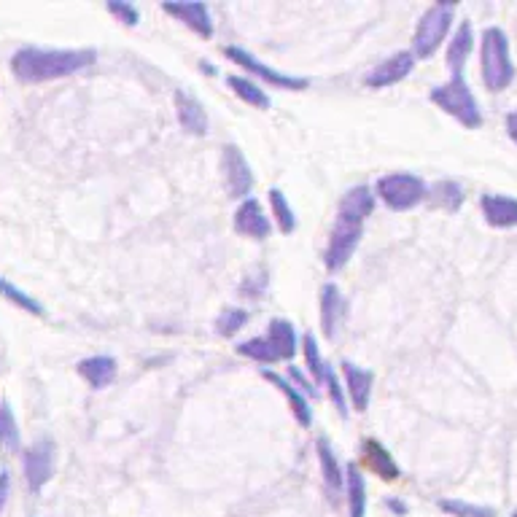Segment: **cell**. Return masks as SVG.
Returning <instances> with one entry per match:
<instances>
[{"instance_id": "cell-1", "label": "cell", "mask_w": 517, "mask_h": 517, "mask_svg": "<svg viewBox=\"0 0 517 517\" xmlns=\"http://www.w3.org/2000/svg\"><path fill=\"white\" fill-rule=\"evenodd\" d=\"M97 62L95 49H38L25 46L11 57V73L22 84H46L87 71Z\"/></svg>"}, {"instance_id": "cell-2", "label": "cell", "mask_w": 517, "mask_h": 517, "mask_svg": "<svg viewBox=\"0 0 517 517\" xmlns=\"http://www.w3.org/2000/svg\"><path fill=\"white\" fill-rule=\"evenodd\" d=\"M480 73L488 92H504L515 81L509 38L501 27H485L480 36Z\"/></svg>"}, {"instance_id": "cell-3", "label": "cell", "mask_w": 517, "mask_h": 517, "mask_svg": "<svg viewBox=\"0 0 517 517\" xmlns=\"http://www.w3.org/2000/svg\"><path fill=\"white\" fill-rule=\"evenodd\" d=\"M431 103L442 108L447 116H453L466 130H480L482 127V111L477 97L464 81V76H453L447 84L431 89Z\"/></svg>"}, {"instance_id": "cell-4", "label": "cell", "mask_w": 517, "mask_h": 517, "mask_svg": "<svg viewBox=\"0 0 517 517\" xmlns=\"http://www.w3.org/2000/svg\"><path fill=\"white\" fill-rule=\"evenodd\" d=\"M453 17H456V3H434L423 11V17L418 19V27H415V36H412L415 60H429L437 54L453 27Z\"/></svg>"}, {"instance_id": "cell-5", "label": "cell", "mask_w": 517, "mask_h": 517, "mask_svg": "<svg viewBox=\"0 0 517 517\" xmlns=\"http://www.w3.org/2000/svg\"><path fill=\"white\" fill-rule=\"evenodd\" d=\"M375 197L386 202V208L394 213H404L429 200V186L415 173H388L375 184Z\"/></svg>"}, {"instance_id": "cell-6", "label": "cell", "mask_w": 517, "mask_h": 517, "mask_svg": "<svg viewBox=\"0 0 517 517\" xmlns=\"http://www.w3.org/2000/svg\"><path fill=\"white\" fill-rule=\"evenodd\" d=\"M361 235H364V221L345 219V216H337L332 227V235H329V243H326L324 251V264L329 272L345 270V264L351 262L356 248L361 243Z\"/></svg>"}, {"instance_id": "cell-7", "label": "cell", "mask_w": 517, "mask_h": 517, "mask_svg": "<svg viewBox=\"0 0 517 517\" xmlns=\"http://www.w3.org/2000/svg\"><path fill=\"white\" fill-rule=\"evenodd\" d=\"M224 57L235 62V65H240L246 73H251L254 81H259V84H272V87L289 89V92L307 89V84H310V81L299 79V76H289V73L275 71L272 65L262 62L251 52H246V49H240V46H227V49H224Z\"/></svg>"}, {"instance_id": "cell-8", "label": "cell", "mask_w": 517, "mask_h": 517, "mask_svg": "<svg viewBox=\"0 0 517 517\" xmlns=\"http://www.w3.org/2000/svg\"><path fill=\"white\" fill-rule=\"evenodd\" d=\"M221 173H224V189L232 200H248L254 192V170L248 165L246 154L235 143H227L221 151Z\"/></svg>"}, {"instance_id": "cell-9", "label": "cell", "mask_w": 517, "mask_h": 517, "mask_svg": "<svg viewBox=\"0 0 517 517\" xmlns=\"http://www.w3.org/2000/svg\"><path fill=\"white\" fill-rule=\"evenodd\" d=\"M54 461H57V445L52 439H38L22 453V466H25V480L30 491H44V485L52 480Z\"/></svg>"}, {"instance_id": "cell-10", "label": "cell", "mask_w": 517, "mask_h": 517, "mask_svg": "<svg viewBox=\"0 0 517 517\" xmlns=\"http://www.w3.org/2000/svg\"><path fill=\"white\" fill-rule=\"evenodd\" d=\"M235 229L248 240H267L272 235V221L264 213V205L256 197H248L237 205Z\"/></svg>"}, {"instance_id": "cell-11", "label": "cell", "mask_w": 517, "mask_h": 517, "mask_svg": "<svg viewBox=\"0 0 517 517\" xmlns=\"http://www.w3.org/2000/svg\"><path fill=\"white\" fill-rule=\"evenodd\" d=\"M412 68H415V54L396 52L391 54L388 60L380 62V65H375V71L369 73L367 79H364V84H367L369 89H388L407 79L412 73Z\"/></svg>"}, {"instance_id": "cell-12", "label": "cell", "mask_w": 517, "mask_h": 517, "mask_svg": "<svg viewBox=\"0 0 517 517\" xmlns=\"http://www.w3.org/2000/svg\"><path fill=\"white\" fill-rule=\"evenodd\" d=\"M162 11L189 27L194 36L213 38V17L205 3H162Z\"/></svg>"}, {"instance_id": "cell-13", "label": "cell", "mask_w": 517, "mask_h": 517, "mask_svg": "<svg viewBox=\"0 0 517 517\" xmlns=\"http://www.w3.org/2000/svg\"><path fill=\"white\" fill-rule=\"evenodd\" d=\"M342 375H345V394L348 402L356 412H367L372 402V386H375V375L369 369L356 367L353 361H342Z\"/></svg>"}, {"instance_id": "cell-14", "label": "cell", "mask_w": 517, "mask_h": 517, "mask_svg": "<svg viewBox=\"0 0 517 517\" xmlns=\"http://www.w3.org/2000/svg\"><path fill=\"white\" fill-rule=\"evenodd\" d=\"M176 116L178 124L184 127V132L189 135H208V127H211V119H208V111L202 108V103L194 95L184 92V89H176Z\"/></svg>"}, {"instance_id": "cell-15", "label": "cell", "mask_w": 517, "mask_h": 517, "mask_svg": "<svg viewBox=\"0 0 517 517\" xmlns=\"http://www.w3.org/2000/svg\"><path fill=\"white\" fill-rule=\"evenodd\" d=\"M264 380L267 383H272V386L278 388L283 396H286V402H289V410L291 415L297 418V423L302 426V429H310L313 426V410H310V402H307V396L299 391L294 383H291L289 377H281L278 372H264Z\"/></svg>"}, {"instance_id": "cell-16", "label": "cell", "mask_w": 517, "mask_h": 517, "mask_svg": "<svg viewBox=\"0 0 517 517\" xmlns=\"http://www.w3.org/2000/svg\"><path fill=\"white\" fill-rule=\"evenodd\" d=\"M361 464H364L367 472L377 474L380 480L386 482H396L399 480V474H402L399 472V466H396L394 456H391L377 439H364V445H361Z\"/></svg>"}, {"instance_id": "cell-17", "label": "cell", "mask_w": 517, "mask_h": 517, "mask_svg": "<svg viewBox=\"0 0 517 517\" xmlns=\"http://www.w3.org/2000/svg\"><path fill=\"white\" fill-rule=\"evenodd\" d=\"M474 52V27H472V19H461V25L458 30L453 33L450 38V44H447V68L453 76H464V65L466 60L472 57Z\"/></svg>"}, {"instance_id": "cell-18", "label": "cell", "mask_w": 517, "mask_h": 517, "mask_svg": "<svg viewBox=\"0 0 517 517\" xmlns=\"http://www.w3.org/2000/svg\"><path fill=\"white\" fill-rule=\"evenodd\" d=\"M482 216L496 229L517 227V200L507 194H485L480 200Z\"/></svg>"}, {"instance_id": "cell-19", "label": "cell", "mask_w": 517, "mask_h": 517, "mask_svg": "<svg viewBox=\"0 0 517 517\" xmlns=\"http://www.w3.org/2000/svg\"><path fill=\"white\" fill-rule=\"evenodd\" d=\"M345 313H348V302L342 297V291L337 289V283H326L324 289H321V326H324V337L332 340Z\"/></svg>"}, {"instance_id": "cell-20", "label": "cell", "mask_w": 517, "mask_h": 517, "mask_svg": "<svg viewBox=\"0 0 517 517\" xmlns=\"http://www.w3.org/2000/svg\"><path fill=\"white\" fill-rule=\"evenodd\" d=\"M316 450H318V464H321V474H324V485L332 499H337L345 485V469L340 466V458L329 445V439L318 437L316 439Z\"/></svg>"}, {"instance_id": "cell-21", "label": "cell", "mask_w": 517, "mask_h": 517, "mask_svg": "<svg viewBox=\"0 0 517 517\" xmlns=\"http://www.w3.org/2000/svg\"><path fill=\"white\" fill-rule=\"evenodd\" d=\"M372 211H375V192H372L367 184H359L345 192V197L340 200V208H337V216L364 221V224H367Z\"/></svg>"}, {"instance_id": "cell-22", "label": "cell", "mask_w": 517, "mask_h": 517, "mask_svg": "<svg viewBox=\"0 0 517 517\" xmlns=\"http://www.w3.org/2000/svg\"><path fill=\"white\" fill-rule=\"evenodd\" d=\"M79 375L87 380L89 386L100 391V388L111 386L119 375V364L114 356H89V359L79 361Z\"/></svg>"}, {"instance_id": "cell-23", "label": "cell", "mask_w": 517, "mask_h": 517, "mask_svg": "<svg viewBox=\"0 0 517 517\" xmlns=\"http://www.w3.org/2000/svg\"><path fill=\"white\" fill-rule=\"evenodd\" d=\"M345 499H348V515L367 517V477L359 464L345 466Z\"/></svg>"}, {"instance_id": "cell-24", "label": "cell", "mask_w": 517, "mask_h": 517, "mask_svg": "<svg viewBox=\"0 0 517 517\" xmlns=\"http://www.w3.org/2000/svg\"><path fill=\"white\" fill-rule=\"evenodd\" d=\"M264 337L270 340V345L275 348V353H278V359L281 361H291L294 356H297L299 351L297 329H294V324L286 321V318H272L270 329H267Z\"/></svg>"}, {"instance_id": "cell-25", "label": "cell", "mask_w": 517, "mask_h": 517, "mask_svg": "<svg viewBox=\"0 0 517 517\" xmlns=\"http://www.w3.org/2000/svg\"><path fill=\"white\" fill-rule=\"evenodd\" d=\"M227 84H229V89H232V92L243 100V103L259 108V111H270L272 100H270V95L264 92V87L259 84V81L232 73V76L227 79Z\"/></svg>"}, {"instance_id": "cell-26", "label": "cell", "mask_w": 517, "mask_h": 517, "mask_svg": "<svg viewBox=\"0 0 517 517\" xmlns=\"http://www.w3.org/2000/svg\"><path fill=\"white\" fill-rule=\"evenodd\" d=\"M270 208L272 216H275V227L281 229L283 235H291V232L297 229V213H294V208H291L289 200H286V194H283L278 186H272L270 189Z\"/></svg>"}, {"instance_id": "cell-27", "label": "cell", "mask_w": 517, "mask_h": 517, "mask_svg": "<svg viewBox=\"0 0 517 517\" xmlns=\"http://www.w3.org/2000/svg\"><path fill=\"white\" fill-rule=\"evenodd\" d=\"M235 351L240 353V356H246V359L256 361V364H278V361H281L267 337H251V340L237 342Z\"/></svg>"}, {"instance_id": "cell-28", "label": "cell", "mask_w": 517, "mask_h": 517, "mask_svg": "<svg viewBox=\"0 0 517 517\" xmlns=\"http://www.w3.org/2000/svg\"><path fill=\"white\" fill-rule=\"evenodd\" d=\"M429 200L437 205V208H447V211H458L461 202H464V194H461V186L453 184V181H442V184L431 186Z\"/></svg>"}, {"instance_id": "cell-29", "label": "cell", "mask_w": 517, "mask_h": 517, "mask_svg": "<svg viewBox=\"0 0 517 517\" xmlns=\"http://www.w3.org/2000/svg\"><path fill=\"white\" fill-rule=\"evenodd\" d=\"M302 356H305V367L307 372L313 375L318 386H321V380H324V369H326V361L321 359V351H318V340L316 334L307 332L302 337Z\"/></svg>"}, {"instance_id": "cell-30", "label": "cell", "mask_w": 517, "mask_h": 517, "mask_svg": "<svg viewBox=\"0 0 517 517\" xmlns=\"http://www.w3.org/2000/svg\"><path fill=\"white\" fill-rule=\"evenodd\" d=\"M0 297H6L11 305H17V307H22V310H27L30 316H44V305L36 302V299L30 297V294H25V291H19L17 286L6 281V278H0Z\"/></svg>"}, {"instance_id": "cell-31", "label": "cell", "mask_w": 517, "mask_h": 517, "mask_svg": "<svg viewBox=\"0 0 517 517\" xmlns=\"http://www.w3.org/2000/svg\"><path fill=\"white\" fill-rule=\"evenodd\" d=\"M248 318H251V313H248L246 307H227V310L216 318V332H219L221 337H235V334L248 324Z\"/></svg>"}, {"instance_id": "cell-32", "label": "cell", "mask_w": 517, "mask_h": 517, "mask_svg": "<svg viewBox=\"0 0 517 517\" xmlns=\"http://www.w3.org/2000/svg\"><path fill=\"white\" fill-rule=\"evenodd\" d=\"M439 509L450 517H496V509L480 507V504H469L461 499H442Z\"/></svg>"}, {"instance_id": "cell-33", "label": "cell", "mask_w": 517, "mask_h": 517, "mask_svg": "<svg viewBox=\"0 0 517 517\" xmlns=\"http://www.w3.org/2000/svg\"><path fill=\"white\" fill-rule=\"evenodd\" d=\"M321 386L326 388V394H329V399H332L334 410L340 412L342 418H348V399H345V388H342V383L337 380V375H334L332 364L326 361V369H324V380H321Z\"/></svg>"}, {"instance_id": "cell-34", "label": "cell", "mask_w": 517, "mask_h": 517, "mask_svg": "<svg viewBox=\"0 0 517 517\" xmlns=\"http://www.w3.org/2000/svg\"><path fill=\"white\" fill-rule=\"evenodd\" d=\"M106 9H108V14H114L122 25L135 27L138 22H141V11L135 9V6H130V3H108Z\"/></svg>"}, {"instance_id": "cell-35", "label": "cell", "mask_w": 517, "mask_h": 517, "mask_svg": "<svg viewBox=\"0 0 517 517\" xmlns=\"http://www.w3.org/2000/svg\"><path fill=\"white\" fill-rule=\"evenodd\" d=\"M289 380H291V383H294V386H297L299 391H302V394H305V396H318L316 386H313V383H310V380H307V377L302 375V372H299V367H289Z\"/></svg>"}, {"instance_id": "cell-36", "label": "cell", "mask_w": 517, "mask_h": 517, "mask_svg": "<svg viewBox=\"0 0 517 517\" xmlns=\"http://www.w3.org/2000/svg\"><path fill=\"white\" fill-rule=\"evenodd\" d=\"M9 493H11V477L9 472L3 469V472H0V512H3L6 501H9Z\"/></svg>"}, {"instance_id": "cell-37", "label": "cell", "mask_w": 517, "mask_h": 517, "mask_svg": "<svg viewBox=\"0 0 517 517\" xmlns=\"http://www.w3.org/2000/svg\"><path fill=\"white\" fill-rule=\"evenodd\" d=\"M507 135L512 138V143H517V111L507 114Z\"/></svg>"}, {"instance_id": "cell-38", "label": "cell", "mask_w": 517, "mask_h": 517, "mask_svg": "<svg viewBox=\"0 0 517 517\" xmlns=\"http://www.w3.org/2000/svg\"><path fill=\"white\" fill-rule=\"evenodd\" d=\"M386 507L391 509V512H394V515H407V507H404L402 501H396V499H386Z\"/></svg>"}, {"instance_id": "cell-39", "label": "cell", "mask_w": 517, "mask_h": 517, "mask_svg": "<svg viewBox=\"0 0 517 517\" xmlns=\"http://www.w3.org/2000/svg\"><path fill=\"white\" fill-rule=\"evenodd\" d=\"M0 421H3V402H0Z\"/></svg>"}, {"instance_id": "cell-40", "label": "cell", "mask_w": 517, "mask_h": 517, "mask_svg": "<svg viewBox=\"0 0 517 517\" xmlns=\"http://www.w3.org/2000/svg\"><path fill=\"white\" fill-rule=\"evenodd\" d=\"M512 517H517V509H515V512H512Z\"/></svg>"}]
</instances>
